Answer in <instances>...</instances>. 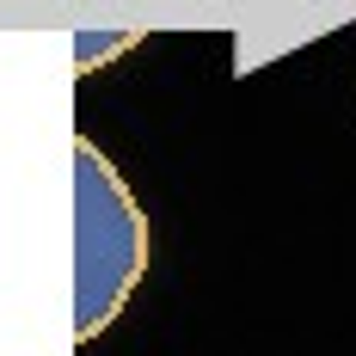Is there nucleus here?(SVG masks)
Wrapping results in <instances>:
<instances>
[{
  "instance_id": "1",
  "label": "nucleus",
  "mask_w": 356,
  "mask_h": 356,
  "mask_svg": "<svg viewBox=\"0 0 356 356\" xmlns=\"http://www.w3.org/2000/svg\"><path fill=\"white\" fill-rule=\"evenodd\" d=\"M154 252L142 203L99 147L74 142V338H99L136 295Z\"/></svg>"
},
{
  "instance_id": "2",
  "label": "nucleus",
  "mask_w": 356,
  "mask_h": 356,
  "mask_svg": "<svg viewBox=\"0 0 356 356\" xmlns=\"http://www.w3.org/2000/svg\"><path fill=\"white\" fill-rule=\"evenodd\" d=\"M136 31H80L74 37V56H80V68H92V62H111V49H129Z\"/></svg>"
}]
</instances>
